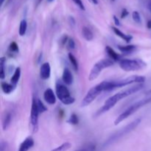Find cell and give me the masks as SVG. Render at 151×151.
<instances>
[{
  "mask_svg": "<svg viewBox=\"0 0 151 151\" xmlns=\"http://www.w3.org/2000/svg\"><path fill=\"white\" fill-rule=\"evenodd\" d=\"M71 147H72V144H71V143L65 142L63 143V144H62L61 145L57 147L56 148L53 149V150L51 151H66L69 150Z\"/></svg>",
  "mask_w": 151,
  "mask_h": 151,
  "instance_id": "603a6c76",
  "label": "cell"
},
{
  "mask_svg": "<svg viewBox=\"0 0 151 151\" xmlns=\"http://www.w3.org/2000/svg\"><path fill=\"white\" fill-rule=\"evenodd\" d=\"M68 47H69V49H75V43L73 41V39L68 40Z\"/></svg>",
  "mask_w": 151,
  "mask_h": 151,
  "instance_id": "4dcf8cb0",
  "label": "cell"
},
{
  "mask_svg": "<svg viewBox=\"0 0 151 151\" xmlns=\"http://www.w3.org/2000/svg\"><path fill=\"white\" fill-rule=\"evenodd\" d=\"M73 1L77 4V5L78 6V7H80V8L81 9V10H85V7H84L83 3L82 2V1H81V0H73Z\"/></svg>",
  "mask_w": 151,
  "mask_h": 151,
  "instance_id": "f546056e",
  "label": "cell"
},
{
  "mask_svg": "<svg viewBox=\"0 0 151 151\" xmlns=\"http://www.w3.org/2000/svg\"><path fill=\"white\" fill-rule=\"evenodd\" d=\"M114 65V60L110 58H105L97 61L91 68V72L88 75V80L93 81L97 79L103 70L106 68L111 67Z\"/></svg>",
  "mask_w": 151,
  "mask_h": 151,
  "instance_id": "8992f818",
  "label": "cell"
},
{
  "mask_svg": "<svg viewBox=\"0 0 151 151\" xmlns=\"http://www.w3.org/2000/svg\"><path fill=\"white\" fill-rule=\"evenodd\" d=\"M0 1H1V5H2L3 3L4 2V0H0Z\"/></svg>",
  "mask_w": 151,
  "mask_h": 151,
  "instance_id": "74e56055",
  "label": "cell"
},
{
  "mask_svg": "<svg viewBox=\"0 0 151 151\" xmlns=\"http://www.w3.org/2000/svg\"><path fill=\"white\" fill-rule=\"evenodd\" d=\"M132 18L135 22H137V23H138V24L141 23V22H142L141 16H140V14L139 13V12H137V11L133 12Z\"/></svg>",
  "mask_w": 151,
  "mask_h": 151,
  "instance_id": "f1b7e54d",
  "label": "cell"
},
{
  "mask_svg": "<svg viewBox=\"0 0 151 151\" xmlns=\"http://www.w3.org/2000/svg\"><path fill=\"white\" fill-rule=\"evenodd\" d=\"M41 1H42V0H38V4H40V3L41 2Z\"/></svg>",
  "mask_w": 151,
  "mask_h": 151,
  "instance_id": "f35d334b",
  "label": "cell"
},
{
  "mask_svg": "<svg viewBox=\"0 0 151 151\" xmlns=\"http://www.w3.org/2000/svg\"><path fill=\"white\" fill-rule=\"evenodd\" d=\"M112 29H113L114 32L115 34H116L117 36L120 37L122 39H123L124 41H126L127 43H129L130 41L132 40L133 37L131 36V35H126V34H125L124 32H122V31L120 30V29H119L118 28L116 27H112Z\"/></svg>",
  "mask_w": 151,
  "mask_h": 151,
  "instance_id": "9a60e30c",
  "label": "cell"
},
{
  "mask_svg": "<svg viewBox=\"0 0 151 151\" xmlns=\"http://www.w3.org/2000/svg\"><path fill=\"white\" fill-rule=\"evenodd\" d=\"M68 122L72 125H77L78 123V117L75 114H72L69 117V119L68 120Z\"/></svg>",
  "mask_w": 151,
  "mask_h": 151,
  "instance_id": "83f0119b",
  "label": "cell"
},
{
  "mask_svg": "<svg viewBox=\"0 0 151 151\" xmlns=\"http://www.w3.org/2000/svg\"><path fill=\"white\" fill-rule=\"evenodd\" d=\"M68 58H69V61L72 63V67L74 68V69H75V71H78V68H79V65H78V60H77L76 57H75L73 54H72V53H69V54H68Z\"/></svg>",
  "mask_w": 151,
  "mask_h": 151,
  "instance_id": "44dd1931",
  "label": "cell"
},
{
  "mask_svg": "<svg viewBox=\"0 0 151 151\" xmlns=\"http://www.w3.org/2000/svg\"><path fill=\"white\" fill-rule=\"evenodd\" d=\"M69 22H70L71 25H72V26H75V19L72 17V16H69Z\"/></svg>",
  "mask_w": 151,
  "mask_h": 151,
  "instance_id": "e575fe53",
  "label": "cell"
},
{
  "mask_svg": "<svg viewBox=\"0 0 151 151\" xmlns=\"http://www.w3.org/2000/svg\"><path fill=\"white\" fill-rule=\"evenodd\" d=\"M147 28H148V29H151V19H150V20H149L148 22H147Z\"/></svg>",
  "mask_w": 151,
  "mask_h": 151,
  "instance_id": "d590c367",
  "label": "cell"
},
{
  "mask_svg": "<svg viewBox=\"0 0 151 151\" xmlns=\"http://www.w3.org/2000/svg\"><path fill=\"white\" fill-rule=\"evenodd\" d=\"M150 10H151V7H150Z\"/></svg>",
  "mask_w": 151,
  "mask_h": 151,
  "instance_id": "7bdbcfd3",
  "label": "cell"
},
{
  "mask_svg": "<svg viewBox=\"0 0 151 151\" xmlns=\"http://www.w3.org/2000/svg\"><path fill=\"white\" fill-rule=\"evenodd\" d=\"M89 1H91V2H92L93 4H98V1H97V0H89Z\"/></svg>",
  "mask_w": 151,
  "mask_h": 151,
  "instance_id": "8d00e7d4",
  "label": "cell"
},
{
  "mask_svg": "<svg viewBox=\"0 0 151 151\" xmlns=\"http://www.w3.org/2000/svg\"><path fill=\"white\" fill-rule=\"evenodd\" d=\"M12 120V114L10 112L5 113L4 116L2 118V128L4 131L7 130L8 127L10 126Z\"/></svg>",
  "mask_w": 151,
  "mask_h": 151,
  "instance_id": "2e32d148",
  "label": "cell"
},
{
  "mask_svg": "<svg viewBox=\"0 0 151 151\" xmlns=\"http://www.w3.org/2000/svg\"><path fill=\"white\" fill-rule=\"evenodd\" d=\"M95 150L96 146L93 144H89L86 146H84L82 148H80L75 151H95Z\"/></svg>",
  "mask_w": 151,
  "mask_h": 151,
  "instance_id": "484cf974",
  "label": "cell"
},
{
  "mask_svg": "<svg viewBox=\"0 0 151 151\" xmlns=\"http://www.w3.org/2000/svg\"><path fill=\"white\" fill-rule=\"evenodd\" d=\"M1 88L3 92L6 94H9L13 91V90L15 89L16 86H14L13 85H12L11 83H6L2 81L1 83Z\"/></svg>",
  "mask_w": 151,
  "mask_h": 151,
  "instance_id": "e0dca14e",
  "label": "cell"
},
{
  "mask_svg": "<svg viewBox=\"0 0 151 151\" xmlns=\"http://www.w3.org/2000/svg\"><path fill=\"white\" fill-rule=\"evenodd\" d=\"M119 67L125 72H134L142 69L147 66L146 63L140 59H122L119 61Z\"/></svg>",
  "mask_w": 151,
  "mask_h": 151,
  "instance_id": "5b68a950",
  "label": "cell"
},
{
  "mask_svg": "<svg viewBox=\"0 0 151 151\" xmlns=\"http://www.w3.org/2000/svg\"><path fill=\"white\" fill-rule=\"evenodd\" d=\"M145 81V78L144 76H139V75H133V76L124 78V79L104 81L105 89H106V91H111L115 88L125 87L131 84L144 83Z\"/></svg>",
  "mask_w": 151,
  "mask_h": 151,
  "instance_id": "7a4b0ae2",
  "label": "cell"
},
{
  "mask_svg": "<svg viewBox=\"0 0 151 151\" xmlns=\"http://www.w3.org/2000/svg\"><path fill=\"white\" fill-rule=\"evenodd\" d=\"M114 20L115 24H116V26H119V25H120V22H119V20L117 19V18H116V16H114Z\"/></svg>",
  "mask_w": 151,
  "mask_h": 151,
  "instance_id": "836d02e7",
  "label": "cell"
},
{
  "mask_svg": "<svg viewBox=\"0 0 151 151\" xmlns=\"http://www.w3.org/2000/svg\"><path fill=\"white\" fill-rule=\"evenodd\" d=\"M20 78H21V69L20 67H18L16 69L13 76H12L11 79H10V83H11L12 85L16 87V86H17L18 83H19Z\"/></svg>",
  "mask_w": 151,
  "mask_h": 151,
  "instance_id": "ac0fdd59",
  "label": "cell"
},
{
  "mask_svg": "<svg viewBox=\"0 0 151 151\" xmlns=\"http://www.w3.org/2000/svg\"><path fill=\"white\" fill-rule=\"evenodd\" d=\"M112 1H115V0H112Z\"/></svg>",
  "mask_w": 151,
  "mask_h": 151,
  "instance_id": "b9f144b4",
  "label": "cell"
},
{
  "mask_svg": "<svg viewBox=\"0 0 151 151\" xmlns=\"http://www.w3.org/2000/svg\"><path fill=\"white\" fill-rule=\"evenodd\" d=\"M44 99L48 104L54 105L56 103V96L52 88H47L44 93Z\"/></svg>",
  "mask_w": 151,
  "mask_h": 151,
  "instance_id": "8fae6325",
  "label": "cell"
},
{
  "mask_svg": "<svg viewBox=\"0 0 151 151\" xmlns=\"http://www.w3.org/2000/svg\"><path fill=\"white\" fill-rule=\"evenodd\" d=\"M27 21L25 19H24V20H22L20 22V25H19V35L20 36L24 35L27 32Z\"/></svg>",
  "mask_w": 151,
  "mask_h": 151,
  "instance_id": "7402d4cb",
  "label": "cell"
},
{
  "mask_svg": "<svg viewBox=\"0 0 151 151\" xmlns=\"http://www.w3.org/2000/svg\"><path fill=\"white\" fill-rule=\"evenodd\" d=\"M51 75V67L48 62L43 63L40 68V77L42 80H48Z\"/></svg>",
  "mask_w": 151,
  "mask_h": 151,
  "instance_id": "30bf717a",
  "label": "cell"
},
{
  "mask_svg": "<svg viewBox=\"0 0 151 151\" xmlns=\"http://www.w3.org/2000/svg\"><path fill=\"white\" fill-rule=\"evenodd\" d=\"M62 80L63 82L66 85H71L73 83V76L68 68H65L63 71V75H62Z\"/></svg>",
  "mask_w": 151,
  "mask_h": 151,
  "instance_id": "4fadbf2b",
  "label": "cell"
},
{
  "mask_svg": "<svg viewBox=\"0 0 151 151\" xmlns=\"http://www.w3.org/2000/svg\"><path fill=\"white\" fill-rule=\"evenodd\" d=\"M9 51L11 53L19 52V46L16 42H12L9 46Z\"/></svg>",
  "mask_w": 151,
  "mask_h": 151,
  "instance_id": "4316f807",
  "label": "cell"
},
{
  "mask_svg": "<svg viewBox=\"0 0 151 151\" xmlns=\"http://www.w3.org/2000/svg\"><path fill=\"white\" fill-rule=\"evenodd\" d=\"M7 143L1 142V145H0V151H4L6 148H7Z\"/></svg>",
  "mask_w": 151,
  "mask_h": 151,
  "instance_id": "1f68e13d",
  "label": "cell"
},
{
  "mask_svg": "<svg viewBox=\"0 0 151 151\" xmlns=\"http://www.w3.org/2000/svg\"><path fill=\"white\" fill-rule=\"evenodd\" d=\"M82 35L83 38L88 41H92L94 38V34H93L92 31L87 27H83L82 28Z\"/></svg>",
  "mask_w": 151,
  "mask_h": 151,
  "instance_id": "d6986e66",
  "label": "cell"
},
{
  "mask_svg": "<svg viewBox=\"0 0 151 151\" xmlns=\"http://www.w3.org/2000/svg\"><path fill=\"white\" fill-rule=\"evenodd\" d=\"M102 93V91L100 90V87L98 85H96L95 86L92 87L89 91L87 92L84 98L83 99L82 102H81V106L82 107H86V106H89L99 95Z\"/></svg>",
  "mask_w": 151,
  "mask_h": 151,
  "instance_id": "9c48e42d",
  "label": "cell"
},
{
  "mask_svg": "<svg viewBox=\"0 0 151 151\" xmlns=\"http://www.w3.org/2000/svg\"><path fill=\"white\" fill-rule=\"evenodd\" d=\"M5 58H1L0 59V66H1V79L3 80L5 78V68H4V64H5Z\"/></svg>",
  "mask_w": 151,
  "mask_h": 151,
  "instance_id": "cb8c5ba5",
  "label": "cell"
},
{
  "mask_svg": "<svg viewBox=\"0 0 151 151\" xmlns=\"http://www.w3.org/2000/svg\"><path fill=\"white\" fill-rule=\"evenodd\" d=\"M150 93H151V90H150Z\"/></svg>",
  "mask_w": 151,
  "mask_h": 151,
  "instance_id": "60d3db41",
  "label": "cell"
},
{
  "mask_svg": "<svg viewBox=\"0 0 151 151\" xmlns=\"http://www.w3.org/2000/svg\"><path fill=\"white\" fill-rule=\"evenodd\" d=\"M118 49L120 52L123 53H131L137 50V46L135 45H127V46H122V45H119L117 46Z\"/></svg>",
  "mask_w": 151,
  "mask_h": 151,
  "instance_id": "ffe728a7",
  "label": "cell"
},
{
  "mask_svg": "<svg viewBox=\"0 0 151 151\" xmlns=\"http://www.w3.org/2000/svg\"><path fill=\"white\" fill-rule=\"evenodd\" d=\"M34 146V139L31 137L25 139L19 146L18 151H28Z\"/></svg>",
  "mask_w": 151,
  "mask_h": 151,
  "instance_id": "7c38bea8",
  "label": "cell"
},
{
  "mask_svg": "<svg viewBox=\"0 0 151 151\" xmlns=\"http://www.w3.org/2000/svg\"><path fill=\"white\" fill-rule=\"evenodd\" d=\"M106 51L107 52L108 55L110 58V59H111L114 61H120L122 60V57H121L120 55L116 52L111 47H109V46H107L106 47Z\"/></svg>",
  "mask_w": 151,
  "mask_h": 151,
  "instance_id": "5bb4252c",
  "label": "cell"
},
{
  "mask_svg": "<svg viewBox=\"0 0 151 151\" xmlns=\"http://www.w3.org/2000/svg\"><path fill=\"white\" fill-rule=\"evenodd\" d=\"M140 122H141V119L138 118V119H136L135 120L131 122V123H129L128 125H125V127H123V128H121L120 130H119V131H116V133H114L113 135L111 136V137L106 141L104 146L111 145V144H114V142H117L118 140L122 139V137H125V135H127V134H128L129 133H131V131H134V129H136V128L138 127V125L140 124Z\"/></svg>",
  "mask_w": 151,
  "mask_h": 151,
  "instance_id": "3957f363",
  "label": "cell"
},
{
  "mask_svg": "<svg viewBox=\"0 0 151 151\" xmlns=\"http://www.w3.org/2000/svg\"><path fill=\"white\" fill-rule=\"evenodd\" d=\"M128 10H127L125 8L123 9V10H122V13H121V18H122V19H123V18H125L127 16H128Z\"/></svg>",
  "mask_w": 151,
  "mask_h": 151,
  "instance_id": "d6a6232c",
  "label": "cell"
},
{
  "mask_svg": "<svg viewBox=\"0 0 151 151\" xmlns=\"http://www.w3.org/2000/svg\"><path fill=\"white\" fill-rule=\"evenodd\" d=\"M55 90L56 95L62 103L64 105H71L75 103V98L72 97L70 91L66 86L61 83H57Z\"/></svg>",
  "mask_w": 151,
  "mask_h": 151,
  "instance_id": "52a82bcc",
  "label": "cell"
},
{
  "mask_svg": "<svg viewBox=\"0 0 151 151\" xmlns=\"http://www.w3.org/2000/svg\"><path fill=\"white\" fill-rule=\"evenodd\" d=\"M142 88L143 83L137 84V85L133 86L130 87V88H125V89L122 90V91H119V92L116 93V94H114V95H112L111 97H110L109 99H107V100H106V102L104 103V105L96 112L95 114H94V116H95V117H97V116L106 113V112L109 111L110 109H111L112 108L114 107L115 105H116L118 102L120 101L121 100L128 97V96L131 95V94H134V93L138 92V91H140Z\"/></svg>",
  "mask_w": 151,
  "mask_h": 151,
  "instance_id": "6da1fadb",
  "label": "cell"
},
{
  "mask_svg": "<svg viewBox=\"0 0 151 151\" xmlns=\"http://www.w3.org/2000/svg\"><path fill=\"white\" fill-rule=\"evenodd\" d=\"M151 102V97H147V98H144L142 100H140L139 101H137V103H134L133 105H131L130 107H128L125 111L122 112L121 114H119V116L116 117V119L114 121V125H119L120 122H122V121H124L125 119H126L127 118L129 117L130 116L133 114L135 113L137 111H138L139 109H141L142 107L145 106V105L148 104Z\"/></svg>",
  "mask_w": 151,
  "mask_h": 151,
  "instance_id": "277c9868",
  "label": "cell"
},
{
  "mask_svg": "<svg viewBox=\"0 0 151 151\" xmlns=\"http://www.w3.org/2000/svg\"><path fill=\"white\" fill-rule=\"evenodd\" d=\"M39 111L36 103V98L33 97L32 100V106H31L30 111V125L32 130L34 133L37 132L38 130V116H39Z\"/></svg>",
  "mask_w": 151,
  "mask_h": 151,
  "instance_id": "ba28073f",
  "label": "cell"
},
{
  "mask_svg": "<svg viewBox=\"0 0 151 151\" xmlns=\"http://www.w3.org/2000/svg\"><path fill=\"white\" fill-rule=\"evenodd\" d=\"M47 1H48L49 2H51V1H54V0H47Z\"/></svg>",
  "mask_w": 151,
  "mask_h": 151,
  "instance_id": "ab89813d",
  "label": "cell"
},
{
  "mask_svg": "<svg viewBox=\"0 0 151 151\" xmlns=\"http://www.w3.org/2000/svg\"><path fill=\"white\" fill-rule=\"evenodd\" d=\"M36 98V103H37V106H38V111H39L40 114L41 113H44V112H45L47 110V108L44 105V103H42V102L40 100V99L37 98V97H35Z\"/></svg>",
  "mask_w": 151,
  "mask_h": 151,
  "instance_id": "d4e9b609",
  "label": "cell"
}]
</instances>
